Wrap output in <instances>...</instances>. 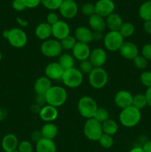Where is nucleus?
<instances>
[{
    "instance_id": "1",
    "label": "nucleus",
    "mask_w": 151,
    "mask_h": 152,
    "mask_svg": "<svg viewBox=\"0 0 151 152\" xmlns=\"http://www.w3.org/2000/svg\"><path fill=\"white\" fill-rule=\"evenodd\" d=\"M142 119V113L140 110L134 106L121 109L119 114V122L126 128H133L137 126Z\"/></svg>"
},
{
    "instance_id": "2",
    "label": "nucleus",
    "mask_w": 151,
    "mask_h": 152,
    "mask_svg": "<svg viewBox=\"0 0 151 152\" xmlns=\"http://www.w3.org/2000/svg\"><path fill=\"white\" fill-rule=\"evenodd\" d=\"M45 96L47 105L58 108L65 103L68 99V93L62 86H52L46 93Z\"/></svg>"
},
{
    "instance_id": "3",
    "label": "nucleus",
    "mask_w": 151,
    "mask_h": 152,
    "mask_svg": "<svg viewBox=\"0 0 151 152\" xmlns=\"http://www.w3.org/2000/svg\"><path fill=\"white\" fill-rule=\"evenodd\" d=\"M98 108L97 102L91 96H82L78 102V113L87 120L93 118Z\"/></svg>"
},
{
    "instance_id": "4",
    "label": "nucleus",
    "mask_w": 151,
    "mask_h": 152,
    "mask_svg": "<svg viewBox=\"0 0 151 152\" xmlns=\"http://www.w3.org/2000/svg\"><path fill=\"white\" fill-rule=\"evenodd\" d=\"M83 80H84L83 74L78 70V68L75 67L65 70L62 77V80L64 84L67 87L70 88L79 87L82 84Z\"/></svg>"
},
{
    "instance_id": "5",
    "label": "nucleus",
    "mask_w": 151,
    "mask_h": 152,
    "mask_svg": "<svg viewBox=\"0 0 151 152\" xmlns=\"http://www.w3.org/2000/svg\"><path fill=\"white\" fill-rule=\"evenodd\" d=\"M84 136L91 141H99L101 136L103 134L102 123L94 118L88 119L84 126Z\"/></svg>"
},
{
    "instance_id": "6",
    "label": "nucleus",
    "mask_w": 151,
    "mask_h": 152,
    "mask_svg": "<svg viewBox=\"0 0 151 152\" xmlns=\"http://www.w3.org/2000/svg\"><path fill=\"white\" fill-rule=\"evenodd\" d=\"M6 39L10 45L15 48H22L28 42V36L26 33L19 28H13L8 30Z\"/></svg>"
},
{
    "instance_id": "7",
    "label": "nucleus",
    "mask_w": 151,
    "mask_h": 152,
    "mask_svg": "<svg viewBox=\"0 0 151 152\" xmlns=\"http://www.w3.org/2000/svg\"><path fill=\"white\" fill-rule=\"evenodd\" d=\"M90 85L96 89H101L105 87L108 81V74L102 67L94 68L89 74L88 77Z\"/></svg>"
},
{
    "instance_id": "8",
    "label": "nucleus",
    "mask_w": 151,
    "mask_h": 152,
    "mask_svg": "<svg viewBox=\"0 0 151 152\" xmlns=\"http://www.w3.org/2000/svg\"><path fill=\"white\" fill-rule=\"evenodd\" d=\"M124 37L118 31H110L107 33L104 37V45L110 51L115 52L120 49L124 43Z\"/></svg>"
},
{
    "instance_id": "9",
    "label": "nucleus",
    "mask_w": 151,
    "mask_h": 152,
    "mask_svg": "<svg viewBox=\"0 0 151 152\" xmlns=\"http://www.w3.org/2000/svg\"><path fill=\"white\" fill-rule=\"evenodd\" d=\"M41 52L44 56L50 58L59 56L62 53L60 41L57 39H47L42 42L41 45Z\"/></svg>"
},
{
    "instance_id": "10",
    "label": "nucleus",
    "mask_w": 151,
    "mask_h": 152,
    "mask_svg": "<svg viewBox=\"0 0 151 152\" xmlns=\"http://www.w3.org/2000/svg\"><path fill=\"white\" fill-rule=\"evenodd\" d=\"M115 10V4L113 0H99L95 4V13L103 18L112 14Z\"/></svg>"
},
{
    "instance_id": "11",
    "label": "nucleus",
    "mask_w": 151,
    "mask_h": 152,
    "mask_svg": "<svg viewBox=\"0 0 151 152\" xmlns=\"http://www.w3.org/2000/svg\"><path fill=\"white\" fill-rule=\"evenodd\" d=\"M59 10L62 17L70 19L76 16L78 13V5L74 0H64Z\"/></svg>"
},
{
    "instance_id": "12",
    "label": "nucleus",
    "mask_w": 151,
    "mask_h": 152,
    "mask_svg": "<svg viewBox=\"0 0 151 152\" xmlns=\"http://www.w3.org/2000/svg\"><path fill=\"white\" fill-rule=\"evenodd\" d=\"M133 96L130 91L121 90L115 94L114 96V102L118 108L124 109L133 105Z\"/></svg>"
},
{
    "instance_id": "13",
    "label": "nucleus",
    "mask_w": 151,
    "mask_h": 152,
    "mask_svg": "<svg viewBox=\"0 0 151 152\" xmlns=\"http://www.w3.org/2000/svg\"><path fill=\"white\" fill-rule=\"evenodd\" d=\"M70 33V28L69 25L65 21L59 20L56 23L52 25V36H53V37L59 41H61L69 36Z\"/></svg>"
},
{
    "instance_id": "14",
    "label": "nucleus",
    "mask_w": 151,
    "mask_h": 152,
    "mask_svg": "<svg viewBox=\"0 0 151 152\" xmlns=\"http://www.w3.org/2000/svg\"><path fill=\"white\" fill-rule=\"evenodd\" d=\"M107 55L105 49L102 48H96L91 50L89 60L91 62L94 68H101L107 62Z\"/></svg>"
},
{
    "instance_id": "15",
    "label": "nucleus",
    "mask_w": 151,
    "mask_h": 152,
    "mask_svg": "<svg viewBox=\"0 0 151 152\" xmlns=\"http://www.w3.org/2000/svg\"><path fill=\"white\" fill-rule=\"evenodd\" d=\"M118 51L122 57L128 60H133L139 55L137 45L131 42H124Z\"/></svg>"
},
{
    "instance_id": "16",
    "label": "nucleus",
    "mask_w": 151,
    "mask_h": 152,
    "mask_svg": "<svg viewBox=\"0 0 151 152\" xmlns=\"http://www.w3.org/2000/svg\"><path fill=\"white\" fill-rule=\"evenodd\" d=\"M64 71H65V70L59 65V62H56L49 63L44 69L45 77L50 79V80H62Z\"/></svg>"
},
{
    "instance_id": "17",
    "label": "nucleus",
    "mask_w": 151,
    "mask_h": 152,
    "mask_svg": "<svg viewBox=\"0 0 151 152\" xmlns=\"http://www.w3.org/2000/svg\"><path fill=\"white\" fill-rule=\"evenodd\" d=\"M72 52L73 57L77 60L81 62V61L89 59L91 50L88 44L77 42L76 45L73 48Z\"/></svg>"
},
{
    "instance_id": "18",
    "label": "nucleus",
    "mask_w": 151,
    "mask_h": 152,
    "mask_svg": "<svg viewBox=\"0 0 151 152\" xmlns=\"http://www.w3.org/2000/svg\"><path fill=\"white\" fill-rule=\"evenodd\" d=\"M74 37L77 42L89 44L93 41V31L85 26H79L75 30Z\"/></svg>"
},
{
    "instance_id": "19",
    "label": "nucleus",
    "mask_w": 151,
    "mask_h": 152,
    "mask_svg": "<svg viewBox=\"0 0 151 152\" xmlns=\"http://www.w3.org/2000/svg\"><path fill=\"white\" fill-rule=\"evenodd\" d=\"M38 116L40 119L45 123H53L59 117V111L56 107L46 105L41 107Z\"/></svg>"
},
{
    "instance_id": "20",
    "label": "nucleus",
    "mask_w": 151,
    "mask_h": 152,
    "mask_svg": "<svg viewBox=\"0 0 151 152\" xmlns=\"http://www.w3.org/2000/svg\"><path fill=\"white\" fill-rule=\"evenodd\" d=\"M19 143L16 135L13 134H7L1 140V148L5 152H13L17 150Z\"/></svg>"
},
{
    "instance_id": "21",
    "label": "nucleus",
    "mask_w": 151,
    "mask_h": 152,
    "mask_svg": "<svg viewBox=\"0 0 151 152\" xmlns=\"http://www.w3.org/2000/svg\"><path fill=\"white\" fill-rule=\"evenodd\" d=\"M88 22L90 28L94 32H103L107 28L105 18L102 17L96 13H94L89 17Z\"/></svg>"
},
{
    "instance_id": "22",
    "label": "nucleus",
    "mask_w": 151,
    "mask_h": 152,
    "mask_svg": "<svg viewBox=\"0 0 151 152\" xmlns=\"http://www.w3.org/2000/svg\"><path fill=\"white\" fill-rule=\"evenodd\" d=\"M51 87V80L47 77H39L34 83V91L36 94H46Z\"/></svg>"
},
{
    "instance_id": "23",
    "label": "nucleus",
    "mask_w": 151,
    "mask_h": 152,
    "mask_svg": "<svg viewBox=\"0 0 151 152\" xmlns=\"http://www.w3.org/2000/svg\"><path fill=\"white\" fill-rule=\"evenodd\" d=\"M35 34L36 37L41 40L49 39L52 36V26L47 22H41L36 28Z\"/></svg>"
},
{
    "instance_id": "24",
    "label": "nucleus",
    "mask_w": 151,
    "mask_h": 152,
    "mask_svg": "<svg viewBox=\"0 0 151 152\" xmlns=\"http://www.w3.org/2000/svg\"><path fill=\"white\" fill-rule=\"evenodd\" d=\"M106 21V26L110 31H118L121 27L123 22V19L119 14L115 13H113L105 19Z\"/></svg>"
},
{
    "instance_id": "25",
    "label": "nucleus",
    "mask_w": 151,
    "mask_h": 152,
    "mask_svg": "<svg viewBox=\"0 0 151 152\" xmlns=\"http://www.w3.org/2000/svg\"><path fill=\"white\" fill-rule=\"evenodd\" d=\"M36 152H56V145L53 140L41 138L36 143Z\"/></svg>"
},
{
    "instance_id": "26",
    "label": "nucleus",
    "mask_w": 151,
    "mask_h": 152,
    "mask_svg": "<svg viewBox=\"0 0 151 152\" xmlns=\"http://www.w3.org/2000/svg\"><path fill=\"white\" fill-rule=\"evenodd\" d=\"M41 133L43 138L53 140L59 133V128L53 123H46L41 129Z\"/></svg>"
},
{
    "instance_id": "27",
    "label": "nucleus",
    "mask_w": 151,
    "mask_h": 152,
    "mask_svg": "<svg viewBox=\"0 0 151 152\" xmlns=\"http://www.w3.org/2000/svg\"><path fill=\"white\" fill-rule=\"evenodd\" d=\"M59 65L62 67L64 70L70 69L71 68H73L74 64H75V58L70 53H62L59 56V61H58Z\"/></svg>"
},
{
    "instance_id": "28",
    "label": "nucleus",
    "mask_w": 151,
    "mask_h": 152,
    "mask_svg": "<svg viewBox=\"0 0 151 152\" xmlns=\"http://www.w3.org/2000/svg\"><path fill=\"white\" fill-rule=\"evenodd\" d=\"M139 15L144 22L151 20V0H147L142 3L139 9Z\"/></svg>"
},
{
    "instance_id": "29",
    "label": "nucleus",
    "mask_w": 151,
    "mask_h": 152,
    "mask_svg": "<svg viewBox=\"0 0 151 152\" xmlns=\"http://www.w3.org/2000/svg\"><path fill=\"white\" fill-rule=\"evenodd\" d=\"M102 126L103 133L106 134L113 136V135L115 134L118 132V124L115 120H112V119H108L107 120L102 123Z\"/></svg>"
},
{
    "instance_id": "30",
    "label": "nucleus",
    "mask_w": 151,
    "mask_h": 152,
    "mask_svg": "<svg viewBox=\"0 0 151 152\" xmlns=\"http://www.w3.org/2000/svg\"><path fill=\"white\" fill-rule=\"evenodd\" d=\"M118 32L124 38L130 37L135 32V27L131 22H124Z\"/></svg>"
},
{
    "instance_id": "31",
    "label": "nucleus",
    "mask_w": 151,
    "mask_h": 152,
    "mask_svg": "<svg viewBox=\"0 0 151 152\" xmlns=\"http://www.w3.org/2000/svg\"><path fill=\"white\" fill-rule=\"evenodd\" d=\"M132 105L140 110V111L144 108L147 105L145 95L143 94H138L133 96V105Z\"/></svg>"
},
{
    "instance_id": "32",
    "label": "nucleus",
    "mask_w": 151,
    "mask_h": 152,
    "mask_svg": "<svg viewBox=\"0 0 151 152\" xmlns=\"http://www.w3.org/2000/svg\"><path fill=\"white\" fill-rule=\"evenodd\" d=\"M76 42L77 40L76 39L75 37H74V36H71L70 34L60 41L62 49L67 50H73V48L74 46L76 45Z\"/></svg>"
},
{
    "instance_id": "33",
    "label": "nucleus",
    "mask_w": 151,
    "mask_h": 152,
    "mask_svg": "<svg viewBox=\"0 0 151 152\" xmlns=\"http://www.w3.org/2000/svg\"><path fill=\"white\" fill-rule=\"evenodd\" d=\"M93 118L96 120H97L98 122H99V123H103L104 122H105L108 119H110L109 112L105 108H98L96 113H95V115L93 117Z\"/></svg>"
},
{
    "instance_id": "34",
    "label": "nucleus",
    "mask_w": 151,
    "mask_h": 152,
    "mask_svg": "<svg viewBox=\"0 0 151 152\" xmlns=\"http://www.w3.org/2000/svg\"><path fill=\"white\" fill-rule=\"evenodd\" d=\"M64 0H41V4L45 8L50 10H58Z\"/></svg>"
},
{
    "instance_id": "35",
    "label": "nucleus",
    "mask_w": 151,
    "mask_h": 152,
    "mask_svg": "<svg viewBox=\"0 0 151 152\" xmlns=\"http://www.w3.org/2000/svg\"><path fill=\"white\" fill-rule=\"evenodd\" d=\"M99 142L101 146L107 149V148H110L113 145L114 140L112 136L103 133V134L101 136L100 139L99 140Z\"/></svg>"
},
{
    "instance_id": "36",
    "label": "nucleus",
    "mask_w": 151,
    "mask_h": 152,
    "mask_svg": "<svg viewBox=\"0 0 151 152\" xmlns=\"http://www.w3.org/2000/svg\"><path fill=\"white\" fill-rule=\"evenodd\" d=\"M94 68V66L93 64L91 63L90 60L86 59V60L81 61L79 63V66H78V70L81 71L82 74H90Z\"/></svg>"
},
{
    "instance_id": "37",
    "label": "nucleus",
    "mask_w": 151,
    "mask_h": 152,
    "mask_svg": "<svg viewBox=\"0 0 151 152\" xmlns=\"http://www.w3.org/2000/svg\"><path fill=\"white\" fill-rule=\"evenodd\" d=\"M133 61L134 65L138 68V69L144 70L147 67L148 61L143 56H142V55H141V56L138 55Z\"/></svg>"
},
{
    "instance_id": "38",
    "label": "nucleus",
    "mask_w": 151,
    "mask_h": 152,
    "mask_svg": "<svg viewBox=\"0 0 151 152\" xmlns=\"http://www.w3.org/2000/svg\"><path fill=\"white\" fill-rule=\"evenodd\" d=\"M140 80L144 86L147 88L151 87V71H143L140 76Z\"/></svg>"
},
{
    "instance_id": "39",
    "label": "nucleus",
    "mask_w": 151,
    "mask_h": 152,
    "mask_svg": "<svg viewBox=\"0 0 151 152\" xmlns=\"http://www.w3.org/2000/svg\"><path fill=\"white\" fill-rule=\"evenodd\" d=\"M81 13L86 16H91L95 13V4L92 3H85L81 7Z\"/></svg>"
},
{
    "instance_id": "40",
    "label": "nucleus",
    "mask_w": 151,
    "mask_h": 152,
    "mask_svg": "<svg viewBox=\"0 0 151 152\" xmlns=\"http://www.w3.org/2000/svg\"><path fill=\"white\" fill-rule=\"evenodd\" d=\"M17 149L20 152H33L32 144L28 140L21 141L19 143Z\"/></svg>"
},
{
    "instance_id": "41",
    "label": "nucleus",
    "mask_w": 151,
    "mask_h": 152,
    "mask_svg": "<svg viewBox=\"0 0 151 152\" xmlns=\"http://www.w3.org/2000/svg\"><path fill=\"white\" fill-rule=\"evenodd\" d=\"M142 56H143L147 61H151V44L144 45L142 49Z\"/></svg>"
},
{
    "instance_id": "42",
    "label": "nucleus",
    "mask_w": 151,
    "mask_h": 152,
    "mask_svg": "<svg viewBox=\"0 0 151 152\" xmlns=\"http://www.w3.org/2000/svg\"><path fill=\"white\" fill-rule=\"evenodd\" d=\"M12 7L16 11H23L27 8L23 0H13Z\"/></svg>"
},
{
    "instance_id": "43",
    "label": "nucleus",
    "mask_w": 151,
    "mask_h": 152,
    "mask_svg": "<svg viewBox=\"0 0 151 152\" xmlns=\"http://www.w3.org/2000/svg\"><path fill=\"white\" fill-rule=\"evenodd\" d=\"M59 16L56 14V13H53V12H50L47 14V22L52 26L53 25H54L55 23L59 21Z\"/></svg>"
},
{
    "instance_id": "44",
    "label": "nucleus",
    "mask_w": 151,
    "mask_h": 152,
    "mask_svg": "<svg viewBox=\"0 0 151 152\" xmlns=\"http://www.w3.org/2000/svg\"><path fill=\"white\" fill-rule=\"evenodd\" d=\"M35 103L40 105L41 107H43L44 106V105H47L45 94H36L35 96Z\"/></svg>"
},
{
    "instance_id": "45",
    "label": "nucleus",
    "mask_w": 151,
    "mask_h": 152,
    "mask_svg": "<svg viewBox=\"0 0 151 152\" xmlns=\"http://www.w3.org/2000/svg\"><path fill=\"white\" fill-rule=\"evenodd\" d=\"M27 8H35L41 4V0H23Z\"/></svg>"
},
{
    "instance_id": "46",
    "label": "nucleus",
    "mask_w": 151,
    "mask_h": 152,
    "mask_svg": "<svg viewBox=\"0 0 151 152\" xmlns=\"http://www.w3.org/2000/svg\"><path fill=\"white\" fill-rule=\"evenodd\" d=\"M41 138H43V137L41 133V131L36 130L34 131V132H33L32 134H31V140H32L33 142H36V143L37 142H38Z\"/></svg>"
},
{
    "instance_id": "47",
    "label": "nucleus",
    "mask_w": 151,
    "mask_h": 152,
    "mask_svg": "<svg viewBox=\"0 0 151 152\" xmlns=\"http://www.w3.org/2000/svg\"><path fill=\"white\" fill-rule=\"evenodd\" d=\"M143 28L145 32H146L147 34H149V35L151 36V20L146 21V22H144Z\"/></svg>"
},
{
    "instance_id": "48",
    "label": "nucleus",
    "mask_w": 151,
    "mask_h": 152,
    "mask_svg": "<svg viewBox=\"0 0 151 152\" xmlns=\"http://www.w3.org/2000/svg\"><path fill=\"white\" fill-rule=\"evenodd\" d=\"M144 95L147 99V105L151 107V87L147 88Z\"/></svg>"
},
{
    "instance_id": "49",
    "label": "nucleus",
    "mask_w": 151,
    "mask_h": 152,
    "mask_svg": "<svg viewBox=\"0 0 151 152\" xmlns=\"http://www.w3.org/2000/svg\"><path fill=\"white\" fill-rule=\"evenodd\" d=\"M41 107L40 106V105H37L36 103H34L30 106V111H32L33 113H34V114H39L40 111H41Z\"/></svg>"
},
{
    "instance_id": "50",
    "label": "nucleus",
    "mask_w": 151,
    "mask_h": 152,
    "mask_svg": "<svg viewBox=\"0 0 151 152\" xmlns=\"http://www.w3.org/2000/svg\"><path fill=\"white\" fill-rule=\"evenodd\" d=\"M144 152H151V140L146 141L142 146Z\"/></svg>"
},
{
    "instance_id": "51",
    "label": "nucleus",
    "mask_w": 151,
    "mask_h": 152,
    "mask_svg": "<svg viewBox=\"0 0 151 152\" xmlns=\"http://www.w3.org/2000/svg\"><path fill=\"white\" fill-rule=\"evenodd\" d=\"M16 22H18L20 26H22V28H25L28 25V22L27 20H25V19H22L20 17H16Z\"/></svg>"
},
{
    "instance_id": "52",
    "label": "nucleus",
    "mask_w": 151,
    "mask_h": 152,
    "mask_svg": "<svg viewBox=\"0 0 151 152\" xmlns=\"http://www.w3.org/2000/svg\"><path fill=\"white\" fill-rule=\"evenodd\" d=\"M103 34L102 32H94L93 31V40H101L104 39Z\"/></svg>"
},
{
    "instance_id": "53",
    "label": "nucleus",
    "mask_w": 151,
    "mask_h": 152,
    "mask_svg": "<svg viewBox=\"0 0 151 152\" xmlns=\"http://www.w3.org/2000/svg\"><path fill=\"white\" fill-rule=\"evenodd\" d=\"M7 112L5 109H3V108H0V121L4 120L7 117Z\"/></svg>"
},
{
    "instance_id": "54",
    "label": "nucleus",
    "mask_w": 151,
    "mask_h": 152,
    "mask_svg": "<svg viewBox=\"0 0 151 152\" xmlns=\"http://www.w3.org/2000/svg\"><path fill=\"white\" fill-rule=\"evenodd\" d=\"M129 152H144L143 149H142V147L140 146H136L134 148H132Z\"/></svg>"
},
{
    "instance_id": "55",
    "label": "nucleus",
    "mask_w": 151,
    "mask_h": 152,
    "mask_svg": "<svg viewBox=\"0 0 151 152\" xmlns=\"http://www.w3.org/2000/svg\"><path fill=\"white\" fill-rule=\"evenodd\" d=\"M1 59H2V53H1V51L0 50V62L1 61Z\"/></svg>"
},
{
    "instance_id": "56",
    "label": "nucleus",
    "mask_w": 151,
    "mask_h": 152,
    "mask_svg": "<svg viewBox=\"0 0 151 152\" xmlns=\"http://www.w3.org/2000/svg\"><path fill=\"white\" fill-rule=\"evenodd\" d=\"M13 152H20V151H19V150H18V149H17V150H16V151H13Z\"/></svg>"
},
{
    "instance_id": "57",
    "label": "nucleus",
    "mask_w": 151,
    "mask_h": 152,
    "mask_svg": "<svg viewBox=\"0 0 151 152\" xmlns=\"http://www.w3.org/2000/svg\"><path fill=\"white\" fill-rule=\"evenodd\" d=\"M140 1H147V0H140Z\"/></svg>"
},
{
    "instance_id": "58",
    "label": "nucleus",
    "mask_w": 151,
    "mask_h": 152,
    "mask_svg": "<svg viewBox=\"0 0 151 152\" xmlns=\"http://www.w3.org/2000/svg\"><path fill=\"white\" fill-rule=\"evenodd\" d=\"M0 88H1V84H0Z\"/></svg>"
}]
</instances>
